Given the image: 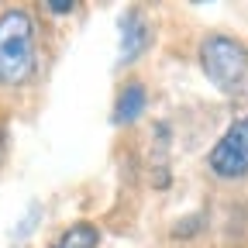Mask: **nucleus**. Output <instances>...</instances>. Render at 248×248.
<instances>
[{"instance_id":"1","label":"nucleus","mask_w":248,"mask_h":248,"mask_svg":"<svg viewBox=\"0 0 248 248\" xmlns=\"http://www.w3.org/2000/svg\"><path fill=\"white\" fill-rule=\"evenodd\" d=\"M38 76V28L28 7L0 11V86H28Z\"/></svg>"},{"instance_id":"2","label":"nucleus","mask_w":248,"mask_h":248,"mask_svg":"<svg viewBox=\"0 0 248 248\" xmlns=\"http://www.w3.org/2000/svg\"><path fill=\"white\" fill-rule=\"evenodd\" d=\"M197 62L207 76V83L221 93H241L248 83V45L234 35L214 31L197 48Z\"/></svg>"},{"instance_id":"3","label":"nucleus","mask_w":248,"mask_h":248,"mask_svg":"<svg viewBox=\"0 0 248 248\" xmlns=\"http://www.w3.org/2000/svg\"><path fill=\"white\" fill-rule=\"evenodd\" d=\"M207 169L224 183H238L248 176V114L234 117L231 128L214 141L207 155Z\"/></svg>"},{"instance_id":"4","label":"nucleus","mask_w":248,"mask_h":248,"mask_svg":"<svg viewBox=\"0 0 248 248\" xmlns=\"http://www.w3.org/2000/svg\"><path fill=\"white\" fill-rule=\"evenodd\" d=\"M117 66H131V62H138L148 45H152V24L141 11H124L121 21H117Z\"/></svg>"},{"instance_id":"5","label":"nucleus","mask_w":248,"mask_h":248,"mask_svg":"<svg viewBox=\"0 0 248 248\" xmlns=\"http://www.w3.org/2000/svg\"><path fill=\"white\" fill-rule=\"evenodd\" d=\"M145 107H148V86L141 79H128V83L117 90V97H114L110 124H114V128H128V124L141 121Z\"/></svg>"},{"instance_id":"6","label":"nucleus","mask_w":248,"mask_h":248,"mask_svg":"<svg viewBox=\"0 0 248 248\" xmlns=\"http://www.w3.org/2000/svg\"><path fill=\"white\" fill-rule=\"evenodd\" d=\"M100 228L93 224V221H76V224H69L66 231H62L48 248H97L100 245Z\"/></svg>"},{"instance_id":"7","label":"nucleus","mask_w":248,"mask_h":248,"mask_svg":"<svg viewBox=\"0 0 248 248\" xmlns=\"http://www.w3.org/2000/svg\"><path fill=\"white\" fill-rule=\"evenodd\" d=\"M38 224H42V203L35 200V203H28V210H24V217H21V221L14 224V241H24V238H31V234H35L38 231Z\"/></svg>"},{"instance_id":"8","label":"nucleus","mask_w":248,"mask_h":248,"mask_svg":"<svg viewBox=\"0 0 248 248\" xmlns=\"http://www.w3.org/2000/svg\"><path fill=\"white\" fill-rule=\"evenodd\" d=\"M45 11H48V14H55V17H66V14H73V11H76V0H48Z\"/></svg>"},{"instance_id":"9","label":"nucleus","mask_w":248,"mask_h":248,"mask_svg":"<svg viewBox=\"0 0 248 248\" xmlns=\"http://www.w3.org/2000/svg\"><path fill=\"white\" fill-rule=\"evenodd\" d=\"M4 152H7V138H4V128H0V162H4Z\"/></svg>"},{"instance_id":"10","label":"nucleus","mask_w":248,"mask_h":248,"mask_svg":"<svg viewBox=\"0 0 248 248\" xmlns=\"http://www.w3.org/2000/svg\"><path fill=\"white\" fill-rule=\"evenodd\" d=\"M14 248H17V245H14Z\"/></svg>"}]
</instances>
